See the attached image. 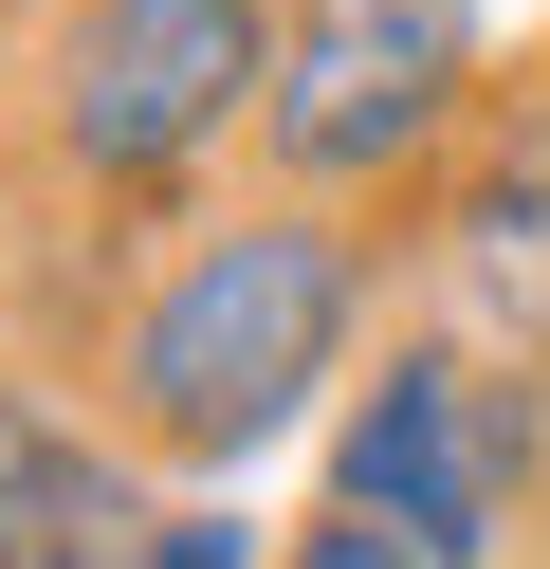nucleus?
I'll use <instances>...</instances> for the list:
<instances>
[{
	"label": "nucleus",
	"mask_w": 550,
	"mask_h": 569,
	"mask_svg": "<svg viewBox=\"0 0 550 569\" xmlns=\"http://www.w3.org/2000/svg\"><path fill=\"white\" fill-rule=\"evenodd\" d=\"M367 312H386V221L239 184V202H202V221H166L147 276L92 312V422L147 478H239L330 386H367L349 368Z\"/></svg>",
	"instance_id": "1"
},
{
	"label": "nucleus",
	"mask_w": 550,
	"mask_h": 569,
	"mask_svg": "<svg viewBox=\"0 0 550 569\" xmlns=\"http://www.w3.org/2000/svg\"><path fill=\"white\" fill-rule=\"evenodd\" d=\"M276 111V0H56L19 56V148L56 202H183Z\"/></svg>",
	"instance_id": "2"
},
{
	"label": "nucleus",
	"mask_w": 550,
	"mask_h": 569,
	"mask_svg": "<svg viewBox=\"0 0 550 569\" xmlns=\"http://www.w3.org/2000/svg\"><path fill=\"white\" fill-rule=\"evenodd\" d=\"M477 38L496 0H276V111H257V184L293 202H403L477 148Z\"/></svg>",
	"instance_id": "3"
},
{
	"label": "nucleus",
	"mask_w": 550,
	"mask_h": 569,
	"mask_svg": "<svg viewBox=\"0 0 550 569\" xmlns=\"http://www.w3.org/2000/svg\"><path fill=\"white\" fill-rule=\"evenodd\" d=\"M532 441H550V368H496V349H459V331H403L386 368L330 405V515L403 532L422 569H496Z\"/></svg>",
	"instance_id": "4"
},
{
	"label": "nucleus",
	"mask_w": 550,
	"mask_h": 569,
	"mask_svg": "<svg viewBox=\"0 0 550 569\" xmlns=\"http://www.w3.org/2000/svg\"><path fill=\"white\" fill-rule=\"evenodd\" d=\"M147 532H166V478L92 405H56V368H0V569H129Z\"/></svg>",
	"instance_id": "5"
},
{
	"label": "nucleus",
	"mask_w": 550,
	"mask_h": 569,
	"mask_svg": "<svg viewBox=\"0 0 550 569\" xmlns=\"http://www.w3.org/2000/svg\"><path fill=\"white\" fill-rule=\"evenodd\" d=\"M276 551H293V532H257L239 496H166V532H147L129 569H276Z\"/></svg>",
	"instance_id": "6"
},
{
	"label": "nucleus",
	"mask_w": 550,
	"mask_h": 569,
	"mask_svg": "<svg viewBox=\"0 0 550 569\" xmlns=\"http://www.w3.org/2000/svg\"><path fill=\"white\" fill-rule=\"evenodd\" d=\"M276 569H422V551H403V532H367V515H293Z\"/></svg>",
	"instance_id": "7"
}]
</instances>
